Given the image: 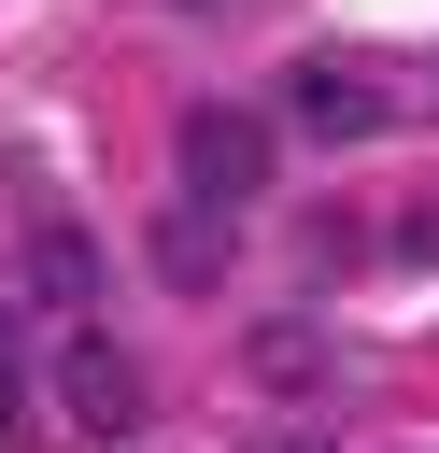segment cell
Listing matches in <instances>:
<instances>
[{"instance_id": "cell-5", "label": "cell", "mask_w": 439, "mask_h": 453, "mask_svg": "<svg viewBox=\"0 0 439 453\" xmlns=\"http://www.w3.org/2000/svg\"><path fill=\"white\" fill-rule=\"evenodd\" d=\"M14 411H28V340H14V311H0V439H14Z\"/></svg>"}, {"instance_id": "cell-4", "label": "cell", "mask_w": 439, "mask_h": 453, "mask_svg": "<svg viewBox=\"0 0 439 453\" xmlns=\"http://www.w3.org/2000/svg\"><path fill=\"white\" fill-rule=\"evenodd\" d=\"M142 255H156V283H184V297H198V283L227 269V212H212V198H184V212H170Z\"/></svg>"}, {"instance_id": "cell-2", "label": "cell", "mask_w": 439, "mask_h": 453, "mask_svg": "<svg viewBox=\"0 0 439 453\" xmlns=\"http://www.w3.org/2000/svg\"><path fill=\"white\" fill-rule=\"evenodd\" d=\"M283 127H312V142H368V127H382V85L340 71V57H297V71H283Z\"/></svg>"}, {"instance_id": "cell-1", "label": "cell", "mask_w": 439, "mask_h": 453, "mask_svg": "<svg viewBox=\"0 0 439 453\" xmlns=\"http://www.w3.org/2000/svg\"><path fill=\"white\" fill-rule=\"evenodd\" d=\"M184 198L255 212V198H269V127H255V113H184Z\"/></svg>"}, {"instance_id": "cell-3", "label": "cell", "mask_w": 439, "mask_h": 453, "mask_svg": "<svg viewBox=\"0 0 439 453\" xmlns=\"http://www.w3.org/2000/svg\"><path fill=\"white\" fill-rule=\"evenodd\" d=\"M57 382H71V411H85V425H99V439H113V425H142V382H127V354H113V340H99V326H85V340H71V354H57Z\"/></svg>"}]
</instances>
